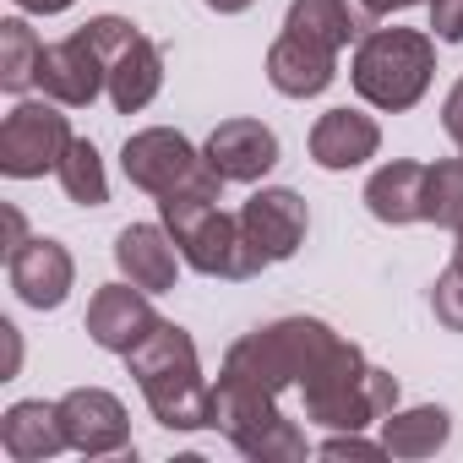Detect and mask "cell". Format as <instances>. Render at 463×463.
I'll return each mask as SVG.
<instances>
[{"mask_svg": "<svg viewBox=\"0 0 463 463\" xmlns=\"http://www.w3.org/2000/svg\"><path fill=\"white\" fill-rule=\"evenodd\" d=\"M300 403H306V420H317L327 430H365V425H382L398 409V376L371 365L360 354V344L338 338L322 354V365L306 376Z\"/></svg>", "mask_w": 463, "mask_h": 463, "instance_id": "3957f363", "label": "cell"}, {"mask_svg": "<svg viewBox=\"0 0 463 463\" xmlns=\"http://www.w3.org/2000/svg\"><path fill=\"white\" fill-rule=\"evenodd\" d=\"M452 441V414L441 403H420V409H392L382 420V447L387 458H436Z\"/></svg>", "mask_w": 463, "mask_h": 463, "instance_id": "ffe728a7", "label": "cell"}, {"mask_svg": "<svg viewBox=\"0 0 463 463\" xmlns=\"http://www.w3.org/2000/svg\"><path fill=\"white\" fill-rule=\"evenodd\" d=\"M66 104L55 99H28L0 126V175L12 180H39L44 169H61L71 147V120L61 115Z\"/></svg>", "mask_w": 463, "mask_h": 463, "instance_id": "ba28073f", "label": "cell"}, {"mask_svg": "<svg viewBox=\"0 0 463 463\" xmlns=\"http://www.w3.org/2000/svg\"><path fill=\"white\" fill-rule=\"evenodd\" d=\"M430 28L441 44H463V0H430Z\"/></svg>", "mask_w": 463, "mask_h": 463, "instance_id": "d4e9b609", "label": "cell"}, {"mask_svg": "<svg viewBox=\"0 0 463 463\" xmlns=\"http://www.w3.org/2000/svg\"><path fill=\"white\" fill-rule=\"evenodd\" d=\"M207 12H218V17H235V12H251L257 0H202Z\"/></svg>", "mask_w": 463, "mask_h": 463, "instance_id": "1f68e13d", "label": "cell"}, {"mask_svg": "<svg viewBox=\"0 0 463 463\" xmlns=\"http://www.w3.org/2000/svg\"><path fill=\"white\" fill-rule=\"evenodd\" d=\"M88 39L109 61V104L120 115L147 109L158 99V88H164V50L147 33H137L126 17H93L88 23Z\"/></svg>", "mask_w": 463, "mask_h": 463, "instance_id": "52a82bcc", "label": "cell"}, {"mask_svg": "<svg viewBox=\"0 0 463 463\" xmlns=\"http://www.w3.org/2000/svg\"><path fill=\"white\" fill-rule=\"evenodd\" d=\"M39 55H44V39L23 17L0 23V88L6 93H28L39 82Z\"/></svg>", "mask_w": 463, "mask_h": 463, "instance_id": "44dd1931", "label": "cell"}, {"mask_svg": "<svg viewBox=\"0 0 463 463\" xmlns=\"http://www.w3.org/2000/svg\"><path fill=\"white\" fill-rule=\"evenodd\" d=\"M409 6H420V0H360V12H365L371 23H382V17H392V12H409Z\"/></svg>", "mask_w": 463, "mask_h": 463, "instance_id": "83f0119b", "label": "cell"}, {"mask_svg": "<svg viewBox=\"0 0 463 463\" xmlns=\"http://www.w3.org/2000/svg\"><path fill=\"white\" fill-rule=\"evenodd\" d=\"M365 207L376 223H425V164L392 158L365 180Z\"/></svg>", "mask_w": 463, "mask_h": 463, "instance_id": "d6986e66", "label": "cell"}, {"mask_svg": "<svg viewBox=\"0 0 463 463\" xmlns=\"http://www.w3.org/2000/svg\"><path fill=\"white\" fill-rule=\"evenodd\" d=\"M164 213V229L175 235L180 257L207 273V279H257L268 268V257L251 246L241 213H223L218 196H164L158 202Z\"/></svg>", "mask_w": 463, "mask_h": 463, "instance_id": "277c9868", "label": "cell"}, {"mask_svg": "<svg viewBox=\"0 0 463 463\" xmlns=\"http://www.w3.org/2000/svg\"><path fill=\"white\" fill-rule=\"evenodd\" d=\"M202 158H207L229 185H257V180L279 164V137H273V126H262V120H223V126H213Z\"/></svg>", "mask_w": 463, "mask_h": 463, "instance_id": "9a60e30c", "label": "cell"}, {"mask_svg": "<svg viewBox=\"0 0 463 463\" xmlns=\"http://www.w3.org/2000/svg\"><path fill=\"white\" fill-rule=\"evenodd\" d=\"M61 420H66V441L82 458H109V452H131V420L126 403L104 387H71L61 398Z\"/></svg>", "mask_w": 463, "mask_h": 463, "instance_id": "8fae6325", "label": "cell"}, {"mask_svg": "<svg viewBox=\"0 0 463 463\" xmlns=\"http://www.w3.org/2000/svg\"><path fill=\"white\" fill-rule=\"evenodd\" d=\"M338 333L317 317H279L229 344L223 371L213 382V420L246 458L295 463L306 458V430L284 414V392L306 387Z\"/></svg>", "mask_w": 463, "mask_h": 463, "instance_id": "6da1fadb", "label": "cell"}, {"mask_svg": "<svg viewBox=\"0 0 463 463\" xmlns=\"http://www.w3.org/2000/svg\"><path fill=\"white\" fill-rule=\"evenodd\" d=\"M425 223L463 235V158L425 164Z\"/></svg>", "mask_w": 463, "mask_h": 463, "instance_id": "603a6c76", "label": "cell"}, {"mask_svg": "<svg viewBox=\"0 0 463 463\" xmlns=\"http://www.w3.org/2000/svg\"><path fill=\"white\" fill-rule=\"evenodd\" d=\"M430 306H436V322H441V327L463 333V235H458V246H452L447 273H441L436 289H430Z\"/></svg>", "mask_w": 463, "mask_h": 463, "instance_id": "cb8c5ba5", "label": "cell"}, {"mask_svg": "<svg viewBox=\"0 0 463 463\" xmlns=\"http://www.w3.org/2000/svg\"><path fill=\"white\" fill-rule=\"evenodd\" d=\"M158 322H164V317L153 311L147 289H137L131 279H126V284H104V289L88 300V338H93L99 349L120 354V360H126L142 338H153Z\"/></svg>", "mask_w": 463, "mask_h": 463, "instance_id": "7c38bea8", "label": "cell"}, {"mask_svg": "<svg viewBox=\"0 0 463 463\" xmlns=\"http://www.w3.org/2000/svg\"><path fill=\"white\" fill-rule=\"evenodd\" d=\"M6 327V376H17V360H23V338H17V327L12 322H0Z\"/></svg>", "mask_w": 463, "mask_h": 463, "instance_id": "4dcf8cb0", "label": "cell"}, {"mask_svg": "<svg viewBox=\"0 0 463 463\" xmlns=\"http://www.w3.org/2000/svg\"><path fill=\"white\" fill-rule=\"evenodd\" d=\"M441 126H447V137H452L458 153H463V77L452 82V93H447V104H441Z\"/></svg>", "mask_w": 463, "mask_h": 463, "instance_id": "4316f807", "label": "cell"}, {"mask_svg": "<svg viewBox=\"0 0 463 463\" xmlns=\"http://www.w3.org/2000/svg\"><path fill=\"white\" fill-rule=\"evenodd\" d=\"M17 246H28V235H23V213H17V207H6V257H12Z\"/></svg>", "mask_w": 463, "mask_h": 463, "instance_id": "f546056e", "label": "cell"}, {"mask_svg": "<svg viewBox=\"0 0 463 463\" xmlns=\"http://www.w3.org/2000/svg\"><path fill=\"white\" fill-rule=\"evenodd\" d=\"M55 180H61V191H66L77 207H104V202H109V175H104V158H99V147H93L88 137H71V147H66Z\"/></svg>", "mask_w": 463, "mask_h": 463, "instance_id": "7402d4cb", "label": "cell"}, {"mask_svg": "<svg viewBox=\"0 0 463 463\" xmlns=\"http://www.w3.org/2000/svg\"><path fill=\"white\" fill-rule=\"evenodd\" d=\"M39 88H44V99L66 104V109H88L99 93H109V61L99 55V44L88 39V28H77L71 39L44 44V55H39Z\"/></svg>", "mask_w": 463, "mask_h": 463, "instance_id": "9c48e42d", "label": "cell"}, {"mask_svg": "<svg viewBox=\"0 0 463 463\" xmlns=\"http://www.w3.org/2000/svg\"><path fill=\"white\" fill-rule=\"evenodd\" d=\"M71 6H77V0H17V12H28V17H61Z\"/></svg>", "mask_w": 463, "mask_h": 463, "instance_id": "f1b7e54d", "label": "cell"}, {"mask_svg": "<svg viewBox=\"0 0 463 463\" xmlns=\"http://www.w3.org/2000/svg\"><path fill=\"white\" fill-rule=\"evenodd\" d=\"M6 279H12L23 306L55 311V306H66V295L77 284V262H71V251L61 241H28V246H17L6 257Z\"/></svg>", "mask_w": 463, "mask_h": 463, "instance_id": "5bb4252c", "label": "cell"}, {"mask_svg": "<svg viewBox=\"0 0 463 463\" xmlns=\"http://www.w3.org/2000/svg\"><path fill=\"white\" fill-rule=\"evenodd\" d=\"M382 147V126L360 109H327L311 126V158L322 169H360L365 158H376Z\"/></svg>", "mask_w": 463, "mask_h": 463, "instance_id": "ac0fdd59", "label": "cell"}, {"mask_svg": "<svg viewBox=\"0 0 463 463\" xmlns=\"http://www.w3.org/2000/svg\"><path fill=\"white\" fill-rule=\"evenodd\" d=\"M153 420L164 430H207L218 425L213 420V382L202 376V360H196V344L185 327L175 322H158L153 338H142L131 354H126Z\"/></svg>", "mask_w": 463, "mask_h": 463, "instance_id": "7a4b0ae2", "label": "cell"}, {"mask_svg": "<svg viewBox=\"0 0 463 463\" xmlns=\"http://www.w3.org/2000/svg\"><path fill=\"white\" fill-rule=\"evenodd\" d=\"M241 223H246V235L251 246L273 262H289L300 246H306V229H311V213L306 202L289 191V185H262L246 207H241Z\"/></svg>", "mask_w": 463, "mask_h": 463, "instance_id": "4fadbf2b", "label": "cell"}, {"mask_svg": "<svg viewBox=\"0 0 463 463\" xmlns=\"http://www.w3.org/2000/svg\"><path fill=\"white\" fill-rule=\"evenodd\" d=\"M180 262L185 257H180V246H175V235H169L164 223H126L120 235H115V268H120V279H131L147 295L175 289Z\"/></svg>", "mask_w": 463, "mask_h": 463, "instance_id": "2e32d148", "label": "cell"}, {"mask_svg": "<svg viewBox=\"0 0 463 463\" xmlns=\"http://www.w3.org/2000/svg\"><path fill=\"white\" fill-rule=\"evenodd\" d=\"M120 169H126V180L137 185V191H147V196H218L223 202V175L191 147V137H180V131H169V126H147V131H137V137H126V147H120Z\"/></svg>", "mask_w": 463, "mask_h": 463, "instance_id": "8992f818", "label": "cell"}, {"mask_svg": "<svg viewBox=\"0 0 463 463\" xmlns=\"http://www.w3.org/2000/svg\"><path fill=\"white\" fill-rule=\"evenodd\" d=\"M338 55H344L338 44H327V39H317V33L295 28V23H284V33H279L273 50H268V82H273L284 99H317V93L333 88Z\"/></svg>", "mask_w": 463, "mask_h": 463, "instance_id": "30bf717a", "label": "cell"}, {"mask_svg": "<svg viewBox=\"0 0 463 463\" xmlns=\"http://www.w3.org/2000/svg\"><path fill=\"white\" fill-rule=\"evenodd\" d=\"M430 77H436V39L414 33V28H371L354 44V61H349L354 93L371 109H387V115L414 109L425 99Z\"/></svg>", "mask_w": 463, "mask_h": 463, "instance_id": "5b68a950", "label": "cell"}, {"mask_svg": "<svg viewBox=\"0 0 463 463\" xmlns=\"http://www.w3.org/2000/svg\"><path fill=\"white\" fill-rule=\"evenodd\" d=\"M71 441H66V420H61V403H44V398H23L6 409L0 420V452L12 463H44V458H61Z\"/></svg>", "mask_w": 463, "mask_h": 463, "instance_id": "e0dca14e", "label": "cell"}, {"mask_svg": "<svg viewBox=\"0 0 463 463\" xmlns=\"http://www.w3.org/2000/svg\"><path fill=\"white\" fill-rule=\"evenodd\" d=\"M322 452H327V458H382L387 447H382V441H365L360 430H338L333 441H322Z\"/></svg>", "mask_w": 463, "mask_h": 463, "instance_id": "484cf974", "label": "cell"}]
</instances>
